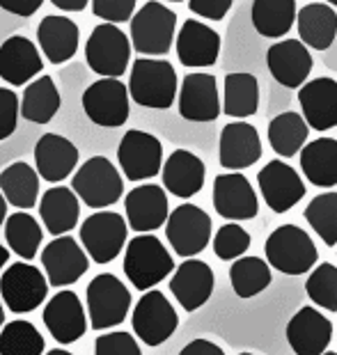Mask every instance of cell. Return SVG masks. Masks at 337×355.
<instances>
[{
  "label": "cell",
  "mask_w": 337,
  "mask_h": 355,
  "mask_svg": "<svg viewBox=\"0 0 337 355\" xmlns=\"http://www.w3.org/2000/svg\"><path fill=\"white\" fill-rule=\"evenodd\" d=\"M326 5H331V7H337V0H326Z\"/></svg>",
  "instance_id": "obj_55"
},
{
  "label": "cell",
  "mask_w": 337,
  "mask_h": 355,
  "mask_svg": "<svg viewBox=\"0 0 337 355\" xmlns=\"http://www.w3.org/2000/svg\"><path fill=\"white\" fill-rule=\"evenodd\" d=\"M7 261H10V250H7L3 243H0V270H3V266H5Z\"/></svg>",
  "instance_id": "obj_52"
},
{
  "label": "cell",
  "mask_w": 337,
  "mask_h": 355,
  "mask_svg": "<svg viewBox=\"0 0 337 355\" xmlns=\"http://www.w3.org/2000/svg\"><path fill=\"white\" fill-rule=\"evenodd\" d=\"M296 26L305 46L328 51L337 37V12L326 3H310L296 12Z\"/></svg>",
  "instance_id": "obj_31"
},
{
  "label": "cell",
  "mask_w": 337,
  "mask_h": 355,
  "mask_svg": "<svg viewBox=\"0 0 337 355\" xmlns=\"http://www.w3.org/2000/svg\"><path fill=\"white\" fill-rule=\"evenodd\" d=\"M261 158V140L252 124L236 119L223 126L218 142V161L225 170L239 172L254 165Z\"/></svg>",
  "instance_id": "obj_22"
},
{
  "label": "cell",
  "mask_w": 337,
  "mask_h": 355,
  "mask_svg": "<svg viewBox=\"0 0 337 355\" xmlns=\"http://www.w3.org/2000/svg\"><path fill=\"white\" fill-rule=\"evenodd\" d=\"M266 263L284 275H305L319 259L310 234L298 225H280L268 234L264 243Z\"/></svg>",
  "instance_id": "obj_3"
},
{
  "label": "cell",
  "mask_w": 337,
  "mask_h": 355,
  "mask_svg": "<svg viewBox=\"0 0 337 355\" xmlns=\"http://www.w3.org/2000/svg\"><path fill=\"white\" fill-rule=\"evenodd\" d=\"M166 239L177 257L191 259L205 250L211 241V218L196 204H179L168 214Z\"/></svg>",
  "instance_id": "obj_9"
},
{
  "label": "cell",
  "mask_w": 337,
  "mask_h": 355,
  "mask_svg": "<svg viewBox=\"0 0 337 355\" xmlns=\"http://www.w3.org/2000/svg\"><path fill=\"white\" fill-rule=\"evenodd\" d=\"M239 355H254V353H248V351H243V353H239Z\"/></svg>",
  "instance_id": "obj_58"
},
{
  "label": "cell",
  "mask_w": 337,
  "mask_h": 355,
  "mask_svg": "<svg viewBox=\"0 0 337 355\" xmlns=\"http://www.w3.org/2000/svg\"><path fill=\"white\" fill-rule=\"evenodd\" d=\"M124 275L138 291H149L161 284L175 270V259L154 234H138L126 243L124 250Z\"/></svg>",
  "instance_id": "obj_1"
},
{
  "label": "cell",
  "mask_w": 337,
  "mask_h": 355,
  "mask_svg": "<svg viewBox=\"0 0 337 355\" xmlns=\"http://www.w3.org/2000/svg\"><path fill=\"white\" fill-rule=\"evenodd\" d=\"M40 218L51 236H64L76 227L80 218V200L67 186H53L42 195Z\"/></svg>",
  "instance_id": "obj_30"
},
{
  "label": "cell",
  "mask_w": 337,
  "mask_h": 355,
  "mask_svg": "<svg viewBox=\"0 0 337 355\" xmlns=\"http://www.w3.org/2000/svg\"><path fill=\"white\" fill-rule=\"evenodd\" d=\"M51 3L62 12H83L89 5V0H51Z\"/></svg>",
  "instance_id": "obj_50"
},
{
  "label": "cell",
  "mask_w": 337,
  "mask_h": 355,
  "mask_svg": "<svg viewBox=\"0 0 337 355\" xmlns=\"http://www.w3.org/2000/svg\"><path fill=\"white\" fill-rule=\"evenodd\" d=\"M124 209L126 225L138 234H149L163 227L170 214L168 195L156 184H142L133 188L124 198Z\"/></svg>",
  "instance_id": "obj_21"
},
{
  "label": "cell",
  "mask_w": 337,
  "mask_h": 355,
  "mask_svg": "<svg viewBox=\"0 0 337 355\" xmlns=\"http://www.w3.org/2000/svg\"><path fill=\"white\" fill-rule=\"evenodd\" d=\"M138 0H89L92 14L103 24H126L133 17Z\"/></svg>",
  "instance_id": "obj_45"
},
{
  "label": "cell",
  "mask_w": 337,
  "mask_h": 355,
  "mask_svg": "<svg viewBox=\"0 0 337 355\" xmlns=\"http://www.w3.org/2000/svg\"><path fill=\"white\" fill-rule=\"evenodd\" d=\"M131 326L142 344L161 346L175 335L179 326V316L166 293L149 289L142 293L136 307H133Z\"/></svg>",
  "instance_id": "obj_10"
},
{
  "label": "cell",
  "mask_w": 337,
  "mask_h": 355,
  "mask_svg": "<svg viewBox=\"0 0 337 355\" xmlns=\"http://www.w3.org/2000/svg\"><path fill=\"white\" fill-rule=\"evenodd\" d=\"M44 69V60L40 55L37 44L28 37L14 35L0 44V78L14 87L28 85Z\"/></svg>",
  "instance_id": "obj_24"
},
{
  "label": "cell",
  "mask_w": 337,
  "mask_h": 355,
  "mask_svg": "<svg viewBox=\"0 0 337 355\" xmlns=\"http://www.w3.org/2000/svg\"><path fill=\"white\" fill-rule=\"evenodd\" d=\"M305 124L314 131H331L337 126V80L314 78L298 87Z\"/></svg>",
  "instance_id": "obj_25"
},
{
  "label": "cell",
  "mask_w": 337,
  "mask_h": 355,
  "mask_svg": "<svg viewBox=\"0 0 337 355\" xmlns=\"http://www.w3.org/2000/svg\"><path fill=\"white\" fill-rule=\"evenodd\" d=\"M161 177L163 191L172 193L175 198L191 200L205 186L207 168L202 158L189 152V149H175L168 156V161L161 165Z\"/></svg>",
  "instance_id": "obj_28"
},
{
  "label": "cell",
  "mask_w": 337,
  "mask_h": 355,
  "mask_svg": "<svg viewBox=\"0 0 337 355\" xmlns=\"http://www.w3.org/2000/svg\"><path fill=\"white\" fill-rule=\"evenodd\" d=\"M221 55V35L214 28L200 24L196 19L184 21L177 35V58L184 67L205 69L216 64Z\"/></svg>",
  "instance_id": "obj_26"
},
{
  "label": "cell",
  "mask_w": 337,
  "mask_h": 355,
  "mask_svg": "<svg viewBox=\"0 0 337 355\" xmlns=\"http://www.w3.org/2000/svg\"><path fill=\"white\" fill-rule=\"evenodd\" d=\"M259 108V83L252 73L234 71L225 76L223 85V112L227 117H252Z\"/></svg>",
  "instance_id": "obj_35"
},
{
  "label": "cell",
  "mask_w": 337,
  "mask_h": 355,
  "mask_svg": "<svg viewBox=\"0 0 337 355\" xmlns=\"http://www.w3.org/2000/svg\"><path fill=\"white\" fill-rule=\"evenodd\" d=\"M179 115L189 122H214L221 115L218 85L211 73L196 71L184 76L179 87Z\"/></svg>",
  "instance_id": "obj_20"
},
{
  "label": "cell",
  "mask_w": 337,
  "mask_h": 355,
  "mask_svg": "<svg viewBox=\"0 0 337 355\" xmlns=\"http://www.w3.org/2000/svg\"><path fill=\"white\" fill-rule=\"evenodd\" d=\"M266 64L282 87L298 89L312 71V55L301 40H282L266 51Z\"/></svg>",
  "instance_id": "obj_23"
},
{
  "label": "cell",
  "mask_w": 337,
  "mask_h": 355,
  "mask_svg": "<svg viewBox=\"0 0 337 355\" xmlns=\"http://www.w3.org/2000/svg\"><path fill=\"white\" fill-rule=\"evenodd\" d=\"M214 286L216 277L211 266L202 259H193V257L179 263L170 277V293L186 312H198L202 305H207Z\"/></svg>",
  "instance_id": "obj_17"
},
{
  "label": "cell",
  "mask_w": 337,
  "mask_h": 355,
  "mask_svg": "<svg viewBox=\"0 0 337 355\" xmlns=\"http://www.w3.org/2000/svg\"><path fill=\"white\" fill-rule=\"evenodd\" d=\"M305 293L314 305L326 309V312H337V266L335 263H314L310 270L308 282H305Z\"/></svg>",
  "instance_id": "obj_42"
},
{
  "label": "cell",
  "mask_w": 337,
  "mask_h": 355,
  "mask_svg": "<svg viewBox=\"0 0 337 355\" xmlns=\"http://www.w3.org/2000/svg\"><path fill=\"white\" fill-rule=\"evenodd\" d=\"M252 26L266 40H280L296 24V0H252Z\"/></svg>",
  "instance_id": "obj_36"
},
{
  "label": "cell",
  "mask_w": 337,
  "mask_h": 355,
  "mask_svg": "<svg viewBox=\"0 0 337 355\" xmlns=\"http://www.w3.org/2000/svg\"><path fill=\"white\" fill-rule=\"evenodd\" d=\"M46 355H74L69 351H64V349H53V351H49Z\"/></svg>",
  "instance_id": "obj_53"
},
{
  "label": "cell",
  "mask_w": 337,
  "mask_h": 355,
  "mask_svg": "<svg viewBox=\"0 0 337 355\" xmlns=\"http://www.w3.org/2000/svg\"><path fill=\"white\" fill-rule=\"evenodd\" d=\"M301 170L305 179L317 188L337 186V140L317 138L305 142L301 152Z\"/></svg>",
  "instance_id": "obj_32"
},
{
  "label": "cell",
  "mask_w": 337,
  "mask_h": 355,
  "mask_svg": "<svg viewBox=\"0 0 337 355\" xmlns=\"http://www.w3.org/2000/svg\"><path fill=\"white\" fill-rule=\"evenodd\" d=\"M166 3H182V0H166Z\"/></svg>",
  "instance_id": "obj_57"
},
{
  "label": "cell",
  "mask_w": 337,
  "mask_h": 355,
  "mask_svg": "<svg viewBox=\"0 0 337 355\" xmlns=\"http://www.w3.org/2000/svg\"><path fill=\"white\" fill-rule=\"evenodd\" d=\"M0 330V355H42L46 349L42 332L30 321H10Z\"/></svg>",
  "instance_id": "obj_40"
},
{
  "label": "cell",
  "mask_w": 337,
  "mask_h": 355,
  "mask_svg": "<svg viewBox=\"0 0 337 355\" xmlns=\"http://www.w3.org/2000/svg\"><path fill=\"white\" fill-rule=\"evenodd\" d=\"M308 135L310 126L305 124L303 115H298V112H280L278 117L268 122V145L282 158H291L301 152L308 142Z\"/></svg>",
  "instance_id": "obj_37"
},
{
  "label": "cell",
  "mask_w": 337,
  "mask_h": 355,
  "mask_svg": "<svg viewBox=\"0 0 337 355\" xmlns=\"http://www.w3.org/2000/svg\"><path fill=\"white\" fill-rule=\"evenodd\" d=\"M257 186L273 214H287L305 198L301 175L284 161H268L257 172Z\"/></svg>",
  "instance_id": "obj_14"
},
{
  "label": "cell",
  "mask_w": 337,
  "mask_h": 355,
  "mask_svg": "<svg viewBox=\"0 0 337 355\" xmlns=\"http://www.w3.org/2000/svg\"><path fill=\"white\" fill-rule=\"evenodd\" d=\"M234 0H189V10L209 21H223Z\"/></svg>",
  "instance_id": "obj_47"
},
{
  "label": "cell",
  "mask_w": 337,
  "mask_h": 355,
  "mask_svg": "<svg viewBox=\"0 0 337 355\" xmlns=\"http://www.w3.org/2000/svg\"><path fill=\"white\" fill-rule=\"evenodd\" d=\"M85 62L101 78L124 76L131 62V42L115 24L96 26L87 37Z\"/></svg>",
  "instance_id": "obj_8"
},
{
  "label": "cell",
  "mask_w": 337,
  "mask_h": 355,
  "mask_svg": "<svg viewBox=\"0 0 337 355\" xmlns=\"http://www.w3.org/2000/svg\"><path fill=\"white\" fill-rule=\"evenodd\" d=\"M71 191L85 207L106 209L122 198L124 181L106 156H92L76 170L71 179Z\"/></svg>",
  "instance_id": "obj_5"
},
{
  "label": "cell",
  "mask_w": 337,
  "mask_h": 355,
  "mask_svg": "<svg viewBox=\"0 0 337 355\" xmlns=\"http://www.w3.org/2000/svg\"><path fill=\"white\" fill-rule=\"evenodd\" d=\"M179 355H225V351L221 349L218 344H214L211 339H193L184 346Z\"/></svg>",
  "instance_id": "obj_49"
},
{
  "label": "cell",
  "mask_w": 337,
  "mask_h": 355,
  "mask_svg": "<svg viewBox=\"0 0 337 355\" xmlns=\"http://www.w3.org/2000/svg\"><path fill=\"white\" fill-rule=\"evenodd\" d=\"M305 220L328 248L337 245V193H321L305 207Z\"/></svg>",
  "instance_id": "obj_41"
},
{
  "label": "cell",
  "mask_w": 337,
  "mask_h": 355,
  "mask_svg": "<svg viewBox=\"0 0 337 355\" xmlns=\"http://www.w3.org/2000/svg\"><path fill=\"white\" fill-rule=\"evenodd\" d=\"M230 282L239 298H254L271 286V266L261 257H239L232 261Z\"/></svg>",
  "instance_id": "obj_39"
},
{
  "label": "cell",
  "mask_w": 337,
  "mask_h": 355,
  "mask_svg": "<svg viewBox=\"0 0 337 355\" xmlns=\"http://www.w3.org/2000/svg\"><path fill=\"white\" fill-rule=\"evenodd\" d=\"M42 239L44 232L40 223L28 211H17V214L5 218V241L10 245V250L24 261L35 259L37 252H40Z\"/></svg>",
  "instance_id": "obj_38"
},
{
  "label": "cell",
  "mask_w": 337,
  "mask_h": 355,
  "mask_svg": "<svg viewBox=\"0 0 337 355\" xmlns=\"http://www.w3.org/2000/svg\"><path fill=\"white\" fill-rule=\"evenodd\" d=\"M117 163L129 181H145L156 177L163 165L161 140L147 131L131 128L119 140Z\"/></svg>",
  "instance_id": "obj_12"
},
{
  "label": "cell",
  "mask_w": 337,
  "mask_h": 355,
  "mask_svg": "<svg viewBox=\"0 0 337 355\" xmlns=\"http://www.w3.org/2000/svg\"><path fill=\"white\" fill-rule=\"evenodd\" d=\"M0 193L7 204L21 211L33 209L40 200V175L33 165L17 161L0 172Z\"/></svg>",
  "instance_id": "obj_33"
},
{
  "label": "cell",
  "mask_w": 337,
  "mask_h": 355,
  "mask_svg": "<svg viewBox=\"0 0 337 355\" xmlns=\"http://www.w3.org/2000/svg\"><path fill=\"white\" fill-rule=\"evenodd\" d=\"M94 355H142V351L131 332L112 330L96 337Z\"/></svg>",
  "instance_id": "obj_44"
},
{
  "label": "cell",
  "mask_w": 337,
  "mask_h": 355,
  "mask_svg": "<svg viewBox=\"0 0 337 355\" xmlns=\"http://www.w3.org/2000/svg\"><path fill=\"white\" fill-rule=\"evenodd\" d=\"M324 355H337V353H335V351H326Z\"/></svg>",
  "instance_id": "obj_56"
},
{
  "label": "cell",
  "mask_w": 337,
  "mask_h": 355,
  "mask_svg": "<svg viewBox=\"0 0 337 355\" xmlns=\"http://www.w3.org/2000/svg\"><path fill=\"white\" fill-rule=\"evenodd\" d=\"M37 175L49 184H60L76 170L78 147L58 133H44L35 145Z\"/></svg>",
  "instance_id": "obj_27"
},
{
  "label": "cell",
  "mask_w": 337,
  "mask_h": 355,
  "mask_svg": "<svg viewBox=\"0 0 337 355\" xmlns=\"http://www.w3.org/2000/svg\"><path fill=\"white\" fill-rule=\"evenodd\" d=\"M37 42L51 64H64L76 55L80 30L71 19L49 14L37 28Z\"/></svg>",
  "instance_id": "obj_29"
},
{
  "label": "cell",
  "mask_w": 337,
  "mask_h": 355,
  "mask_svg": "<svg viewBox=\"0 0 337 355\" xmlns=\"http://www.w3.org/2000/svg\"><path fill=\"white\" fill-rule=\"evenodd\" d=\"M0 293H3V303L10 312L28 314L46 300L49 282L33 263L17 261L0 277Z\"/></svg>",
  "instance_id": "obj_11"
},
{
  "label": "cell",
  "mask_w": 337,
  "mask_h": 355,
  "mask_svg": "<svg viewBox=\"0 0 337 355\" xmlns=\"http://www.w3.org/2000/svg\"><path fill=\"white\" fill-rule=\"evenodd\" d=\"M5 326V312H3V303H0V328Z\"/></svg>",
  "instance_id": "obj_54"
},
{
  "label": "cell",
  "mask_w": 337,
  "mask_h": 355,
  "mask_svg": "<svg viewBox=\"0 0 337 355\" xmlns=\"http://www.w3.org/2000/svg\"><path fill=\"white\" fill-rule=\"evenodd\" d=\"M44 5V0H0V7L14 17H33V14Z\"/></svg>",
  "instance_id": "obj_48"
},
{
  "label": "cell",
  "mask_w": 337,
  "mask_h": 355,
  "mask_svg": "<svg viewBox=\"0 0 337 355\" xmlns=\"http://www.w3.org/2000/svg\"><path fill=\"white\" fill-rule=\"evenodd\" d=\"M252 236L239 223H225L214 236V252L221 261H234L248 252Z\"/></svg>",
  "instance_id": "obj_43"
},
{
  "label": "cell",
  "mask_w": 337,
  "mask_h": 355,
  "mask_svg": "<svg viewBox=\"0 0 337 355\" xmlns=\"http://www.w3.org/2000/svg\"><path fill=\"white\" fill-rule=\"evenodd\" d=\"M85 303L92 328L108 330L126 321L131 309V293L117 275L99 273L87 284Z\"/></svg>",
  "instance_id": "obj_6"
},
{
  "label": "cell",
  "mask_w": 337,
  "mask_h": 355,
  "mask_svg": "<svg viewBox=\"0 0 337 355\" xmlns=\"http://www.w3.org/2000/svg\"><path fill=\"white\" fill-rule=\"evenodd\" d=\"M296 355H324L333 339V323L317 307H301L284 328Z\"/></svg>",
  "instance_id": "obj_18"
},
{
  "label": "cell",
  "mask_w": 337,
  "mask_h": 355,
  "mask_svg": "<svg viewBox=\"0 0 337 355\" xmlns=\"http://www.w3.org/2000/svg\"><path fill=\"white\" fill-rule=\"evenodd\" d=\"M19 124V96L7 87H0V142L17 131Z\"/></svg>",
  "instance_id": "obj_46"
},
{
  "label": "cell",
  "mask_w": 337,
  "mask_h": 355,
  "mask_svg": "<svg viewBox=\"0 0 337 355\" xmlns=\"http://www.w3.org/2000/svg\"><path fill=\"white\" fill-rule=\"evenodd\" d=\"M60 89L51 76H40L28 83L26 92L21 96L19 110L21 117L33 124H49L60 110Z\"/></svg>",
  "instance_id": "obj_34"
},
{
  "label": "cell",
  "mask_w": 337,
  "mask_h": 355,
  "mask_svg": "<svg viewBox=\"0 0 337 355\" xmlns=\"http://www.w3.org/2000/svg\"><path fill=\"white\" fill-rule=\"evenodd\" d=\"M44 326L58 344H74L85 335L87 316L80 298L74 291H58L44 307Z\"/></svg>",
  "instance_id": "obj_19"
},
{
  "label": "cell",
  "mask_w": 337,
  "mask_h": 355,
  "mask_svg": "<svg viewBox=\"0 0 337 355\" xmlns=\"http://www.w3.org/2000/svg\"><path fill=\"white\" fill-rule=\"evenodd\" d=\"M129 96L142 108L168 110L177 99V71L168 60L138 58L131 64Z\"/></svg>",
  "instance_id": "obj_2"
},
{
  "label": "cell",
  "mask_w": 337,
  "mask_h": 355,
  "mask_svg": "<svg viewBox=\"0 0 337 355\" xmlns=\"http://www.w3.org/2000/svg\"><path fill=\"white\" fill-rule=\"evenodd\" d=\"M126 234H129V225L122 216L115 211H96L80 225L78 239L87 259L94 263H110L124 250Z\"/></svg>",
  "instance_id": "obj_7"
},
{
  "label": "cell",
  "mask_w": 337,
  "mask_h": 355,
  "mask_svg": "<svg viewBox=\"0 0 337 355\" xmlns=\"http://www.w3.org/2000/svg\"><path fill=\"white\" fill-rule=\"evenodd\" d=\"M42 266L49 286H69L87 273L89 259L85 250L71 236H55L42 250Z\"/></svg>",
  "instance_id": "obj_15"
},
{
  "label": "cell",
  "mask_w": 337,
  "mask_h": 355,
  "mask_svg": "<svg viewBox=\"0 0 337 355\" xmlns=\"http://www.w3.org/2000/svg\"><path fill=\"white\" fill-rule=\"evenodd\" d=\"M83 110L96 126H124L129 119V89L117 78L94 80L83 92Z\"/></svg>",
  "instance_id": "obj_13"
},
{
  "label": "cell",
  "mask_w": 337,
  "mask_h": 355,
  "mask_svg": "<svg viewBox=\"0 0 337 355\" xmlns=\"http://www.w3.org/2000/svg\"><path fill=\"white\" fill-rule=\"evenodd\" d=\"M214 209L225 220H252L259 214V200L241 172H225L214 179Z\"/></svg>",
  "instance_id": "obj_16"
},
{
  "label": "cell",
  "mask_w": 337,
  "mask_h": 355,
  "mask_svg": "<svg viewBox=\"0 0 337 355\" xmlns=\"http://www.w3.org/2000/svg\"><path fill=\"white\" fill-rule=\"evenodd\" d=\"M5 218H7V202L3 198V193H0V227L5 225Z\"/></svg>",
  "instance_id": "obj_51"
},
{
  "label": "cell",
  "mask_w": 337,
  "mask_h": 355,
  "mask_svg": "<svg viewBox=\"0 0 337 355\" xmlns=\"http://www.w3.org/2000/svg\"><path fill=\"white\" fill-rule=\"evenodd\" d=\"M177 14L161 3L149 0L131 17V44L140 55L161 58L172 49Z\"/></svg>",
  "instance_id": "obj_4"
}]
</instances>
